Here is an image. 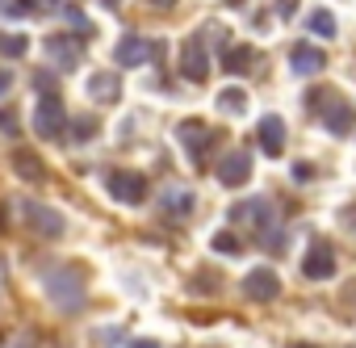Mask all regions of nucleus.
I'll return each mask as SVG.
<instances>
[{
  "label": "nucleus",
  "mask_w": 356,
  "mask_h": 348,
  "mask_svg": "<svg viewBox=\"0 0 356 348\" xmlns=\"http://www.w3.org/2000/svg\"><path fill=\"white\" fill-rule=\"evenodd\" d=\"M310 109L323 113V126H327L331 134H348L352 122H356V109H352L339 93H331V88H314V93H310Z\"/></svg>",
  "instance_id": "1"
},
{
  "label": "nucleus",
  "mask_w": 356,
  "mask_h": 348,
  "mask_svg": "<svg viewBox=\"0 0 356 348\" xmlns=\"http://www.w3.org/2000/svg\"><path fill=\"white\" fill-rule=\"evenodd\" d=\"M42 285H47V298H51L55 306H63V310L84 306V281H80V273H72V269H51V273L42 277Z\"/></svg>",
  "instance_id": "2"
},
{
  "label": "nucleus",
  "mask_w": 356,
  "mask_h": 348,
  "mask_svg": "<svg viewBox=\"0 0 356 348\" xmlns=\"http://www.w3.org/2000/svg\"><path fill=\"white\" fill-rule=\"evenodd\" d=\"M63 126H67L63 101H59L55 93H42V97L34 101V134H38V139H59Z\"/></svg>",
  "instance_id": "3"
},
{
  "label": "nucleus",
  "mask_w": 356,
  "mask_h": 348,
  "mask_svg": "<svg viewBox=\"0 0 356 348\" xmlns=\"http://www.w3.org/2000/svg\"><path fill=\"white\" fill-rule=\"evenodd\" d=\"M105 185H109L113 202H122V206H143L147 202V177L134 168H113Z\"/></svg>",
  "instance_id": "4"
},
{
  "label": "nucleus",
  "mask_w": 356,
  "mask_h": 348,
  "mask_svg": "<svg viewBox=\"0 0 356 348\" xmlns=\"http://www.w3.org/2000/svg\"><path fill=\"white\" fill-rule=\"evenodd\" d=\"M22 210H26V223H30V231L47 235V239H59V235L67 231V223H63V214H59L55 206H42V202H26Z\"/></svg>",
  "instance_id": "5"
},
{
  "label": "nucleus",
  "mask_w": 356,
  "mask_h": 348,
  "mask_svg": "<svg viewBox=\"0 0 356 348\" xmlns=\"http://www.w3.org/2000/svg\"><path fill=\"white\" fill-rule=\"evenodd\" d=\"M252 302H273L277 294H281V277L268 269V264H256L248 277H243V285H239Z\"/></svg>",
  "instance_id": "6"
},
{
  "label": "nucleus",
  "mask_w": 356,
  "mask_h": 348,
  "mask_svg": "<svg viewBox=\"0 0 356 348\" xmlns=\"http://www.w3.org/2000/svg\"><path fill=\"white\" fill-rule=\"evenodd\" d=\"M218 181H222L227 189H239V185H248V181H252V155H248L243 147L218 159Z\"/></svg>",
  "instance_id": "7"
},
{
  "label": "nucleus",
  "mask_w": 356,
  "mask_h": 348,
  "mask_svg": "<svg viewBox=\"0 0 356 348\" xmlns=\"http://www.w3.org/2000/svg\"><path fill=\"white\" fill-rule=\"evenodd\" d=\"M42 51L55 59V68H76V63H80V55H84L80 38H72V34H51V38L42 42Z\"/></svg>",
  "instance_id": "8"
},
{
  "label": "nucleus",
  "mask_w": 356,
  "mask_h": 348,
  "mask_svg": "<svg viewBox=\"0 0 356 348\" xmlns=\"http://www.w3.org/2000/svg\"><path fill=\"white\" fill-rule=\"evenodd\" d=\"M231 223H243V227H264V223H273V202H268V198H248V202H235V206H231Z\"/></svg>",
  "instance_id": "9"
},
{
  "label": "nucleus",
  "mask_w": 356,
  "mask_h": 348,
  "mask_svg": "<svg viewBox=\"0 0 356 348\" xmlns=\"http://www.w3.org/2000/svg\"><path fill=\"white\" fill-rule=\"evenodd\" d=\"M181 76L193 80V84H206V76H210V59H206V51H202L197 38H189L185 51H181Z\"/></svg>",
  "instance_id": "10"
},
{
  "label": "nucleus",
  "mask_w": 356,
  "mask_h": 348,
  "mask_svg": "<svg viewBox=\"0 0 356 348\" xmlns=\"http://www.w3.org/2000/svg\"><path fill=\"white\" fill-rule=\"evenodd\" d=\"M151 51H155V47H151L147 38H138V34H126V38L113 47V55H118L122 68H143V63L151 59Z\"/></svg>",
  "instance_id": "11"
},
{
  "label": "nucleus",
  "mask_w": 356,
  "mask_h": 348,
  "mask_svg": "<svg viewBox=\"0 0 356 348\" xmlns=\"http://www.w3.org/2000/svg\"><path fill=\"white\" fill-rule=\"evenodd\" d=\"M256 139H260V147H264L268 155H281V151H285V118L264 113L260 126H256Z\"/></svg>",
  "instance_id": "12"
},
{
  "label": "nucleus",
  "mask_w": 356,
  "mask_h": 348,
  "mask_svg": "<svg viewBox=\"0 0 356 348\" xmlns=\"http://www.w3.org/2000/svg\"><path fill=\"white\" fill-rule=\"evenodd\" d=\"M289 68H293L298 76H318V72L327 68V55H323L318 47L298 42V47H293V55H289Z\"/></svg>",
  "instance_id": "13"
},
{
  "label": "nucleus",
  "mask_w": 356,
  "mask_h": 348,
  "mask_svg": "<svg viewBox=\"0 0 356 348\" xmlns=\"http://www.w3.org/2000/svg\"><path fill=\"white\" fill-rule=\"evenodd\" d=\"M88 97L113 105V101L122 97V80H118L113 72H92V76H88Z\"/></svg>",
  "instance_id": "14"
},
{
  "label": "nucleus",
  "mask_w": 356,
  "mask_h": 348,
  "mask_svg": "<svg viewBox=\"0 0 356 348\" xmlns=\"http://www.w3.org/2000/svg\"><path fill=\"white\" fill-rule=\"evenodd\" d=\"M302 277H310V281H327V277H335V256H331L327 248H314V252L302 260Z\"/></svg>",
  "instance_id": "15"
},
{
  "label": "nucleus",
  "mask_w": 356,
  "mask_h": 348,
  "mask_svg": "<svg viewBox=\"0 0 356 348\" xmlns=\"http://www.w3.org/2000/svg\"><path fill=\"white\" fill-rule=\"evenodd\" d=\"M13 172H17L22 181H30V185H42L47 181V168H42V159L34 151H13Z\"/></svg>",
  "instance_id": "16"
},
{
  "label": "nucleus",
  "mask_w": 356,
  "mask_h": 348,
  "mask_svg": "<svg viewBox=\"0 0 356 348\" xmlns=\"http://www.w3.org/2000/svg\"><path fill=\"white\" fill-rule=\"evenodd\" d=\"M159 206H163V214L185 219V214L193 210V193H189L185 185H168V189H163V198H159Z\"/></svg>",
  "instance_id": "17"
},
{
  "label": "nucleus",
  "mask_w": 356,
  "mask_h": 348,
  "mask_svg": "<svg viewBox=\"0 0 356 348\" xmlns=\"http://www.w3.org/2000/svg\"><path fill=\"white\" fill-rule=\"evenodd\" d=\"M176 139H181L189 151H202V147L210 143V130H206V122L189 118V122H181V126H176Z\"/></svg>",
  "instance_id": "18"
},
{
  "label": "nucleus",
  "mask_w": 356,
  "mask_h": 348,
  "mask_svg": "<svg viewBox=\"0 0 356 348\" xmlns=\"http://www.w3.org/2000/svg\"><path fill=\"white\" fill-rule=\"evenodd\" d=\"M306 26H310V34H318V38H335V34H339V26H335L331 9H314V13L306 17Z\"/></svg>",
  "instance_id": "19"
},
{
  "label": "nucleus",
  "mask_w": 356,
  "mask_h": 348,
  "mask_svg": "<svg viewBox=\"0 0 356 348\" xmlns=\"http://www.w3.org/2000/svg\"><path fill=\"white\" fill-rule=\"evenodd\" d=\"M252 63H256V51H252V47H235V51H227V59H222V68H227L231 76L248 72Z\"/></svg>",
  "instance_id": "20"
},
{
  "label": "nucleus",
  "mask_w": 356,
  "mask_h": 348,
  "mask_svg": "<svg viewBox=\"0 0 356 348\" xmlns=\"http://www.w3.org/2000/svg\"><path fill=\"white\" fill-rule=\"evenodd\" d=\"M26 51H30L26 34H0V55H5V59H22Z\"/></svg>",
  "instance_id": "21"
},
{
  "label": "nucleus",
  "mask_w": 356,
  "mask_h": 348,
  "mask_svg": "<svg viewBox=\"0 0 356 348\" xmlns=\"http://www.w3.org/2000/svg\"><path fill=\"white\" fill-rule=\"evenodd\" d=\"M218 109H222V113H243V109H248V93H239V88H227V93L218 97Z\"/></svg>",
  "instance_id": "22"
},
{
  "label": "nucleus",
  "mask_w": 356,
  "mask_h": 348,
  "mask_svg": "<svg viewBox=\"0 0 356 348\" xmlns=\"http://www.w3.org/2000/svg\"><path fill=\"white\" fill-rule=\"evenodd\" d=\"M63 17L72 22V30H76V34H84V38L92 34V22L84 17V9H76V5H67V9H63Z\"/></svg>",
  "instance_id": "23"
},
{
  "label": "nucleus",
  "mask_w": 356,
  "mask_h": 348,
  "mask_svg": "<svg viewBox=\"0 0 356 348\" xmlns=\"http://www.w3.org/2000/svg\"><path fill=\"white\" fill-rule=\"evenodd\" d=\"M13 9L17 13H51V9H59V0H17Z\"/></svg>",
  "instance_id": "24"
},
{
  "label": "nucleus",
  "mask_w": 356,
  "mask_h": 348,
  "mask_svg": "<svg viewBox=\"0 0 356 348\" xmlns=\"http://www.w3.org/2000/svg\"><path fill=\"white\" fill-rule=\"evenodd\" d=\"M243 244H239V235H231V231H218L214 235V252H239Z\"/></svg>",
  "instance_id": "25"
},
{
  "label": "nucleus",
  "mask_w": 356,
  "mask_h": 348,
  "mask_svg": "<svg viewBox=\"0 0 356 348\" xmlns=\"http://www.w3.org/2000/svg\"><path fill=\"white\" fill-rule=\"evenodd\" d=\"M17 130H22V126H17V113H13V109H0V134L17 139Z\"/></svg>",
  "instance_id": "26"
},
{
  "label": "nucleus",
  "mask_w": 356,
  "mask_h": 348,
  "mask_svg": "<svg viewBox=\"0 0 356 348\" xmlns=\"http://www.w3.org/2000/svg\"><path fill=\"white\" fill-rule=\"evenodd\" d=\"M97 134V122L92 118H76V139H92Z\"/></svg>",
  "instance_id": "27"
},
{
  "label": "nucleus",
  "mask_w": 356,
  "mask_h": 348,
  "mask_svg": "<svg viewBox=\"0 0 356 348\" xmlns=\"http://www.w3.org/2000/svg\"><path fill=\"white\" fill-rule=\"evenodd\" d=\"M310 177H314L310 164H293V181H310Z\"/></svg>",
  "instance_id": "28"
},
{
  "label": "nucleus",
  "mask_w": 356,
  "mask_h": 348,
  "mask_svg": "<svg viewBox=\"0 0 356 348\" xmlns=\"http://www.w3.org/2000/svg\"><path fill=\"white\" fill-rule=\"evenodd\" d=\"M277 9H281V17H289V13L298 9V0H281V5H277Z\"/></svg>",
  "instance_id": "29"
},
{
  "label": "nucleus",
  "mask_w": 356,
  "mask_h": 348,
  "mask_svg": "<svg viewBox=\"0 0 356 348\" xmlns=\"http://www.w3.org/2000/svg\"><path fill=\"white\" fill-rule=\"evenodd\" d=\"M147 5H151V9H172L176 0H147Z\"/></svg>",
  "instance_id": "30"
},
{
  "label": "nucleus",
  "mask_w": 356,
  "mask_h": 348,
  "mask_svg": "<svg viewBox=\"0 0 356 348\" xmlns=\"http://www.w3.org/2000/svg\"><path fill=\"white\" fill-rule=\"evenodd\" d=\"M130 348H159V340H134Z\"/></svg>",
  "instance_id": "31"
},
{
  "label": "nucleus",
  "mask_w": 356,
  "mask_h": 348,
  "mask_svg": "<svg viewBox=\"0 0 356 348\" xmlns=\"http://www.w3.org/2000/svg\"><path fill=\"white\" fill-rule=\"evenodd\" d=\"M9 88H13V80H9V76H0V97H5Z\"/></svg>",
  "instance_id": "32"
},
{
  "label": "nucleus",
  "mask_w": 356,
  "mask_h": 348,
  "mask_svg": "<svg viewBox=\"0 0 356 348\" xmlns=\"http://www.w3.org/2000/svg\"><path fill=\"white\" fill-rule=\"evenodd\" d=\"M105 5H109V9H118V5H122V0H105Z\"/></svg>",
  "instance_id": "33"
},
{
  "label": "nucleus",
  "mask_w": 356,
  "mask_h": 348,
  "mask_svg": "<svg viewBox=\"0 0 356 348\" xmlns=\"http://www.w3.org/2000/svg\"><path fill=\"white\" fill-rule=\"evenodd\" d=\"M289 348H314V344H289Z\"/></svg>",
  "instance_id": "34"
}]
</instances>
